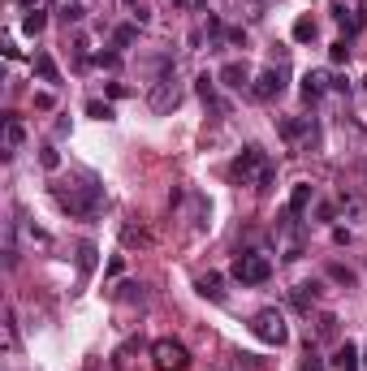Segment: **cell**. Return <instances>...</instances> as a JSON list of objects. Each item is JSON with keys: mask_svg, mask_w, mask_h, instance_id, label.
<instances>
[{"mask_svg": "<svg viewBox=\"0 0 367 371\" xmlns=\"http://www.w3.org/2000/svg\"><path fill=\"white\" fill-rule=\"evenodd\" d=\"M329 61H333V65H346V61H350V43H346V39H337V43L329 48Z\"/></svg>", "mask_w": 367, "mask_h": 371, "instance_id": "1f68e13d", "label": "cell"}, {"mask_svg": "<svg viewBox=\"0 0 367 371\" xmlns=\"http://www.w3.org/2000/svg\"><path fill=\"white\" fill-rule=\"evenodd\" d=\"M234 177L242 182V186H255L259 194H268V186H273V177H277V165L268 160V151L264 147H242V155L234 160Z\"/></svg>", "mask_w": 367, "mask_h": 371, "instance_id": "6da1fadb", "label": "cell"}, {"mask_svg": "<svg viewBox=\"0 0 367 371\" xmlns=\"http://www.w3.org/2000/svg\"><path fill=\"white\" fill-rule=\"evenodd\" d=\"M39 165H43L48 173L61 169V151H57V143H43V147H39Z\"/></svg>", "mask_w": 367, "mask_h": 371, "instance_id": "7402d4cb", "label": "cell"}, {"mask_svg": "<svg viewBox=\"0 0 367 371\" xmlns=\"http://www.w3.org/2000/svg\"><path fill=\"white\" fill-rule=\"evenodd\" d=\"M22 147H26V126H22L18 117H9V121H5V160H9L13 151H22Z\"/></svg>", "mask_w": 367, "mask_h": 371, "instance_id": "2e32d148", "label": "cell"}, {"mask_svg": "<svg viewBox=\"0 0 367 371\" xmlns=\"http://www.w3.org/2000/svg\"><path fill=\"white\" fill-rule=\"evenodd\" d=\"M5 333H9V345H18V311L5 306Z\"/></svg>", "mask_w": 367, "mask_h": 371, "instance_id": "d6a6232c", "label": "cell"}, {"mask_svg": "<svg viewBox=\"0 0 367 371\" xmlns=\"http://www.w3.org/2000/svg\"><path fill=\"white\" fill-rule=\"evenodd\" d=\"M277 130H281V138H285V143H302V147L316 143L311 117H281V121H277Z\"/></svg>", "mask_w": 367, "mask_h": 371, "instance_id": "ba28073f", "label": "cell"}, {"mask_svg": "<svg viewBox=\"0 0 367 371\" xmlns=\"http://www.w3.org/2000/svg\"><path fill=\"white\" fill-rule=\"evenodd\" d=\"M121 5H126L130 13H138V9H143V0H121Z\"/></svg>", "mask_w": 367, "mask_h": 371, "instance_id": "f35d334b", "label": "cell"}, {"mask_svg": "<svg viewBox=\"0 0 367 371\" xmlns=\"http://www.w3.org/2000/svg\"><path fill=\"white\" fill-rule=\"evenodd\" d=\"M311 203H316V186H311V182H298V186L290 190V207H285V211H290V216H307Z\"/></svg>", "mask_w": 367, "mask_h": 371, "instance_id": "7c38bea8", "label": "cell"}, {"mask_svg": "<svg viewBox=\"0 0 367 371\" xmlns=\"http://www.w3.org/2000/svg\"><path fill=\"white\" fill-rule=\"evenodd\" d=\"M43 26H48V13H43V9H31V13L22 18V35H39Z\"/></svg>", "mask_w": 367, "mask_h": 371, "instance_id": "603a6c76", "label": "cell"}, {"mask_svg": "<svg viewBox=\"0 0 367 371\" xmlns=\"http://www.w3.org/2000/svg\"><path fill=\"white\" fill-rule=\"evenodd\" d=\"M281 91H285V65H268V70H259L255 82H251V95H255L259 104H273Z\"/></svg>", "mask_w": 367, "mask_h": 371, "instance_id": "52a82bcc", "label": "cell"}, {"mask_svg": "<svg viewBox=\"0 0 367 371\" xmlns=\"http://www.w3.org/2000/svg\"><path fill=\"white\" fill-rule=\"evenodd\" d=\"M217 82L221 87H229V91H251V70L242 65V61H229V65H221V74H217Z\"/></svg>", "mask_w": 367, "mask_h": 371, "instance_id": "9c48e42d", "label": "cell"}, {"mask_svg": "<svg viewBox=\"0 0 367 371\" xmlns=\"http://www.w3.org/2000/svg\"><path fill=\"white\" fill-rule=\"evenodd\" d=\"M31 70H35L48 87H61V70H57V61H52L48 52H35V57H31Z\"/></svg>", "mask_w": 367, "mask_h": 371, "instance_id": "9a60e30c", "label": "cell"}, {"mask_svg": "<svg viewBox=\"0 0 367 371\" xmlns=\"http://www.w3.org/2000/svg\"><path fill=\"white\" fill-rule=\"evenodd\" d=\"M121 242H126V246H151V238H147L143 229H134V225L121 229Z\"/></svg>", "mask_w": 367, "mask_h": 371, "instance_id": "83f0119b", "label": "cell"}, {"mask_svg": "<svg viewBox=\"0 0 367 371\" xmlns=\"http://www.w3.org/2000/svg\"><path fill=\"white\" fill-rule=\"evenodd\" d=\"M70 134V117H57V126H52V138H65Z\"/></svg>", "mask_w": 367, "mask_h": 371, "instance_id": "74e56055", "label": "cell"}, {"mask_svg": "<svg viewBox=\"0 0 367 371\" xmlns=\"http://www.w3.org/2000/svg\"><path fill=\"white\" fill-rule=\"evenodd\" d=\"M182 82H177V74H165V78H155L151 82V91H147V104H151V113H173L177 104H182Z\"/></svg>", "mask_w": 367, "mask_h": 371, "instance_id": "8992f818", "label": "cell"}, {"mask_svg": "<svg viewBox=\"0 0 367 371\" xmlns=\"http://www.w3.org/2000/svg\"><path fill=\"white\" fill-rule=\"evenodd\" d=\"M18 5H22V9H39V5H43V0H18Z\"/></svg>", "mask_w": 367, "mask_h": 371, "instance_id": "ab89813d", "label": "cell"}, {"mask_svg": "<svg viewBox=\"0 0 367 371\" xmlns=\"http://www.w3.org/2000/svg\"><path fill=\"white\" fill-rule=\"evenodd\" d=\"M294 39H298V43L316 39V22H311V18H298V22H294Z\"/></svg>", "mask_w": 367, "mask_h": 371, "instance_id": "f546056e", "label": "cell"}, {"mask_svg": "<svg viewBox=\"0 0 367 371\" xmlns=\"http://www.w3.org/2000/svg\"><path fill=\"white\" fill-rule=\"evenodd\" d=\"M151 362L155 371H186L190 367V350L173 337H160V341H151Z\"/></svg>", "mask_w": 367, "mask_h": 371, "instance_id": "5b68a950", "label": "cell"}, {"mask_svg": "<svg viewBox=\"0 0 367 371\" xmlns=\"http://www.w3.org/2000/svg\"><path fill=\"white\" fill-rule=\"evenodd\" d=\"M57 203L70 211V216L91 221V216H99L104 194H99V186H95V182H82V186H57Z\"/></svg>", "mask_w": 367, "mask_h": 371, "instance_id": "7a4b0ae2", "label": "cell"}, {"mask_svg": "<svg viewBox=\"0 0 367 371\" xmlns=\"http://www.w3.org/2000/svg\"><path fill=\"white\" fill-rule=\"evenodd\" d=\"M225 39H229L234 48H246V31H242V26H229V31H225Z\"/></svg>", "mask_w": 367, "mask_h": 371, "instance_id": "d590c367", "label": "cell"}, {"mask_svg": "<svg viewBox=\"0 0 367 371\" xmlns=\"http://www.w3.org/2000/svg\"><path fill=\"white\" fill-rule=\"evenodd\" d=\"M363 82H367V78H363ZM363 91H367V87H363Z\"/></svg>", "mask_w": 367, "mask_h": 371, "instance_id": "b9f144b4", "label": "cell"}, {"mask_svg": "<svg viewBox=\"0 0 367 371\" xmlns=\"http://www.w3.org/2000/svg\"><path fill=\"white\" fill-rule=\"evenodd\" d=\"M87 117H95V121H113L117 113H113V104H104V99H87Z\"/></svg>", "mask_w": 367, "mask_h": 371, "instance_id": "cb8c5ba5", "label": "cell"}, {"mask_svg": "<svg viewBox=\"0 0 367 371\" xmlns=\"http://www.w3.org/2000/svg\"><path fill=\"white\" fill-rule=\"evenodd\" d=\"M203 5H207V0H195V9H203Z\"/></svg>", "mask_w": 367, "mask_h": 371, "instance_id": "60d3db41", "label": "cell"}, {"mask_svg": "<svg viewBox=\"0 0 367 371\" xmlns=\"http://www.w3.org/2000/svg\"><path fill=\"white\" fill-rule=\"evenodd\" d=\"M329 91H333L329 70H311V74H302V95H307V99H324Z\"/></svg>", "mask_w": 367, "mask_h": 371, "instance_id": "8fae6325", "label": "cell"}, {"mask_svg": "<svg viewBox=\"0 0 367 371\" xmlns=\"http://www.w3.org/2000/svg\"><path fill=\"white\" fill-rule=\"evenodd\" d=\"M251 367V354H234V358H221L212 371H246Z\"/></svg>", "mask_w": 367, "mask_h": 371, "instance_id": "484cf974", "label": "cell"}, {"mask_svg": "<svg viewBox=\"0 0 367 371\" xmlns=\"http://www.w3.org/2000/svg\"><path fill=\"white\" fill-rule=\"evenodd\" d=\"M298 371H324V358L307 350V358H302V367H298Z\"/></svg>", "mask_w": 367, "mask_h": 371, "instance_id": "e575fe53", "label": "cell"}, {"mask_svg": "<svg viewBox=\"0 0 367 371\" xmlns=\"http://www.w3.org/2000/svg\"><path fill=\"white\" fill-rule=\"evenodd\" d=\"M320 294H324V285H320V281H302V285H294L290 302H294V311H311Z\"/></svg>", "mask_w": 367, "mask_h": 371, "instance_id": "4fadbf2b", "label": "cell"}, {"mask_svg": "<svg viewBox=\"0 0 367 371\" xmlns=\"http://www.w3.org/2000/svg\"><path fill=\"white\" fill-rule=\"evenodd\" d=\"M363 367H367V358H363Z\"/></svg>", "mask_w": 367, "mask_h": 371, "instance_id": "7bdbcfd3", "label": "cell"}, {"mask_svg": "<svg viewBox=\"0 0 367 371\" xmlns=\"http://www.w3.org/2000/svg\"><path fill=\"white\" fill-rule=\"evenodd\" d=\"M121 302H147V285L143 281H126L121 285Z\"/></svg>", "mask_w": 367, "mask_h": 371, "instance_id": "d4e9b609", "label": "cell"}, {"mask_svg": "<svg viewBox=\"0 0 367 371\" xmlns=\"http://www.w3.org/2000/svg\"><path fill=\"white\" fill-rule=\"evenodd\" d=\"M195 289L207 298V302H225V281L217 277V272H207V277H199L195 281Z\"/></svg>", "mask_w": 367, "mask_h": 371, "instance_id": "e0dca14e", "label": "cell"}, {"mask_svg": "<svg viewBox=\"0 0 367 371\" xmlns=\"http://www.w3.org/2000/svg\"><path fill=\"white\" fill-rule=\"evenodd\" d=\"M52 104H57V99H52V91H35V109L39 113H52Z\"/></svg>", "mask_w": 367, "mask_h": 371, "instance_id": "836d02e7", "label": "cell"}, {"mask_svg": "<svg viewBox=\"0 0 367 371\" xmlns=\"http://www.w3.org/2000/svg\"><path fill=\"white\" fill-rule=\"evenodd\" d=\"M195 91H199V99L207 104V109H217L221 117H229V104L217 95V78H212V74H199V78H195Z\"/></svg>", "mask_w": 367, "mask_h": 371, "instance_id": "30bf717a", "label": "cell"}, {"mask_svg": "<svg viewBox=\"0 0 367 371\" xmlns=\"http://www.w3.org/2000/svg\"><path fill=\"white\" fill-rule=\"evenodd\" d=\"M138 31H143L138 22H126V26H117V31H113V48H130V43H138Z\"/></svg>", "mask_w": 367, "mask_h": 371, "instance_id": "44dd1931", "label": "cell"}, {"mask_svg": "<svg viewBox=\"0 0 367 371\" xmlns=\"http://www.w3.org/2000/svg\"><path fill=\"white\" fill-rule=\"evenodd\" d=\"M251 333L264 341V345H285V341H290V324H285V315H281L277 306L255 311V315H251Z\"/></svg>", "mask_w": 367, "mask_h": 371, "instance_id": "3957f363", "label": "cell"}, {"mask_svg": "<svg viewBox=\"0 0 367 371\" xmlns=\"http://www.w3.org/2000/svg\"><path fill=\"white\" fill-rule=\"evenodd\" d=\"M316 333H320V337H337V315H333V311L316 315Z\"/></svg>", "mask_w": 367, "mask_h": 371, "instance_id": "4316f807", "label": "cell"}, {"mask_svg": "<svg viewBox=\"0 0 367 371\" xmlns=\"http://www.w3.org/2000/svg\"><path fill=\"white\" fill-rule=\"evenodd\" d=\"M95 255H99V250H95V242H78V272H82V277H91V272H95Z\"/></svg>", "mask_w": 367, "mask_h": 371, "instance_id": "ffe728a7", "label": "cell"}, {"mask_svg": "<svg viewBox=\"0 0 367 371\" xmlns=\"http://www.w3.org/2000/svg\"><path fill=\"white\" fill-rule=\"evenodd\" d=\"M273 277V259L268 255H259V250H242L234 259V281L238 285H264Z\"/></svg>", "mask_w": 367, "mask_h": 371, "instance_id": "277c9868", "label": "cell"}, {"mask_svg": "<svg viewBox=\"0 0 367 371\" xmlns=\"http://www.w3.org/2000/svg\"><path fill=\"white\" fill-rule=\"evenodd\" d=\"M329 277H333L337 285H354V281H358V277H354V272L346 268V263H329Z\"/></svg>", "mask_w": 367, "mask_h": 371, "instance_id": "4dcf8cb0", "label": "cell"}, {"mask_svg": "<svg viewBox=\"0 0 367 371\" xmlns=\"http://www.w3.org/2000/svg\"><path fill=\"white\" fill-rule=\"evenodd\" d=\"M333 367L337 371H358V350L346 341V345H337V354H333Z\"/></svg>", "mask_w": 367, "mask_h": 371, "instance_id": "d6986e66", "label": "cell"}, {"mask_svg": "<svg viewBox=\"0 0 367 371\" xmlns=\"http://www.w3.org/2000/svg\"><path fill=\"white\" fill-rule=\"evenodd\" d=\"M337 211H341L350 225H367V199H358V194H341Z\"/></svg>", "mask_w": 367, "mask_h": 371, "instance_id": "5bb4252c", "label": "cell"}, {"mask_svg": "<svg viewBox=\"0 0 367 371\" xmlns=\"http://www.w3.org/2000/svg\"><path fill=\"white\" fill-rule=\"evenodd\" d=\"M61 18H65V22H82V18H87V0H70V5L61 9Z\"/></svg>", "mask_w": 367, "mask_h": 371, "instance_id": "f1b7e54d", "label": "cell"}, {"mask_svg": "<svg viewBox=\"0 0 367 371\" xmlns=\"http://www.w3.org/2000/svg\"><path fill=\"white\" fill-rule=\"evenodd\" d=\"M95 61H99L104 70H117V65H121V57H117V52H99V57H95Z\"/></svg>", "mask_w": 367, "mask_h": 371, "instance_id": "8d00e7d4", "label": "cell"}, {"mask_svg": "<svg viewBox=\"0 0 367 371\" xmlns=\"http://www.w3.org/2000/svg\"><path fill=\"white\" fill-rule=\"evenodd\" d=\"M134 354H143V341H138V337H130L126 345H117V354H113V367H117V371H126V367L134 362Z\"/></svg>", "mask_w": 367, "mask_h": 371, "instance_id": "ac0fdd59", "label": "cell"}]
</instances>
